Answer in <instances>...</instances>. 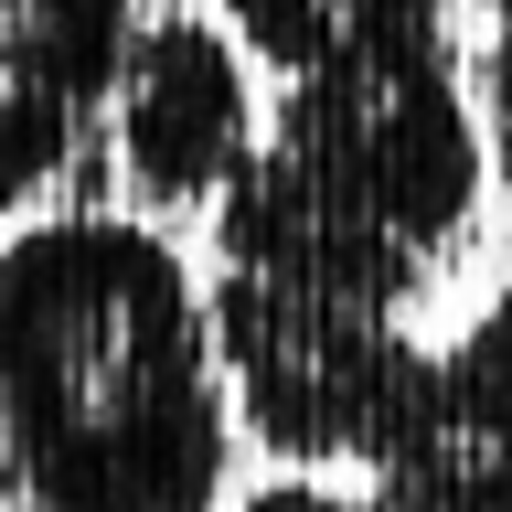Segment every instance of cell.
Instances as JSON below:
<instances>
[{
  "label": "cell",
  "instance_id": "cell-1",
  "mask_svg": "<svg viewBox=\"0 0 512 512\" xmlns=\"http://www.w3.org/2000/svg\"><path fill=\"white\" fill-rule=\"evenodd\" d=\"M235 406L182 246L107 203L0 235V512H224Z\"/></svg>",
  "mask_w": 512,
  "mask_h": 512
},
{
  "label": "cell",
  "instance_id": "cell-10",
  "mask_svg": "<svg viewBox=\"0 0 512 512\" xmlns=\"http://www.w3.org/2000/svg\"><path fill=\"white\" fill-rule=\"evenodd\" d=\"M235 512H384V502H374V480L342 491V480H320V470H288V480H256Z\"/></svg>",
  "mask_w": 512,
  "mask_h": 512
},
{
  "label": "cell",
  "instance_id": "cell-5",
  "mask_svg": "<svg viewBox=\"0 0 512 512\" xmlns=\"http://www.w3.org/2000/svg\"><path fill=\"white\" fill-rule=\"evenodd\" d=\"M214 267L267 278V288H310V299H352V310H416L427 278H438L416 246H395L384 224H363L342 192H320L267 139L214 192Z\"/></svg>",
  "mask_w": 512,
  "mask_h": 512
},
{
  "label": "cell",
  "instance_id": "cell-6",
  "mask_svg": "<svg viewBox=\"0 0 512 512\" xmlns=\"http://www.w3.org/2000/svg\"><path fill=\"white\" fill-rule=\"evenodd\" d=\"M224 32L267 75H310V64L384 54V43H438L448 0H224Z\"/></svg>",
  "mask_w": 512,
  "mask_h": 512
},
{
  "label": "cell",
  "instance_id": "cell-3",
  "mask_svg": "<svg viewBox=\"0 0 512 512\" xmlns=\"http://www.w3.org/2000/svg\"><path fill=\"white\" fill-rule=\"evenodd\" d=\"M256 139L278 160H299L320 192H342L363 224H384L395 246H416L427 267L480 224V192H491L480 96L459 86L448 32L278 75V107H267Z\"/></svg>",
  "mask_w": 512,
  "mask_h": 512
},
{
  "label": "cell",
  "instance_id": "cell-7",
  "mask_svg": "<svg viewBox=\"0 0 512 512\" xmlns=\"http://www.w3.org/2000/svg\"><path fill=\"white\" fill-rule=\"evenodd\" d=\"M128 32H139V0H0V96L54 86L107 107Z\"/></svg>",
  "mask_w": 512,
  "mask_h": 512
},
{
  "label": "cell",
  "instance_id": "cell-2",
  "mask_svg": "<svg viewBox=\"0 0 512 512\" xmlns=\"http://www.w3.org/2000/svg\"><path fill=\"white\" fill-rule=\"evenodd\" d=\"M214 363L235 438H256L288 470H363L406 459L448 416V352L416 342L406 310H352L267 278H214Z\"/></svg>",
  "mask_w": 512,
  "mask_h": 512
},
{
  "label": "cell",
  "instance_id": "cell-8",
  "mask_svg": "<svg viewBox=\"0 0 512 512\" xmlns=\"http://www.w3.org/2000/svg\"><path fill=\"white\" fill-rule=\"evenodd\" d=\"M448 406H459L480 438L512 459V288H491L480 320L448 342Z\"/></svg>",
  "mask_w": 512,
  "mask_h": 512
},
{
  "label": "cell",
  "instance_id": "cell-4",
  "mask_svg": "<svg viewBox=\"0 0 512 512\" xmlns=\"http://www.w3.org/2000/svg\"><path fill=\"white\" fill-rule=\"evenodd\" d=\"M256 150V75L246 43L192 11H139L107 86V171L139 214H192Z\"/></svg>",
  "mask_w": 512,
  "mask_h": 512
},
{
  "label": "cell",
  "instance_id": "cell-9",
  "mask_svg": "<svg viewBox=\"0 0 512 512\" xmlns=\"http://www.w3.org/2000/svg\"><path fill=\"white\" fill-rule=\"evenodd\" d=\"M480 22H491V43H480V139H491V182L512 203V0H480Z\"/></svg>",
  "mask_w": 512,
  "mask_h": 512
}]
</instances>
